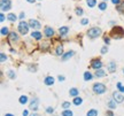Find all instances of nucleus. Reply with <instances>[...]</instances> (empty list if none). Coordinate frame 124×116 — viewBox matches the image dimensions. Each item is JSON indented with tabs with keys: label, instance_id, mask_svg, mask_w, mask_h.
<instances>
[{
	"label": "nucleus",
	"instance_id": "obj_1",
	"mask_svg": "<svg viewBox=\"0 0 124 116\" xmlns=\"http://www.w3.org/2000/svg\"><path fill=\"white\" fill-rule=\"evenodd\" d=\"M110 37L114 39H121L124 37V29L122 26L116 25L111 29L110 31Z\"/></svg>",
	"mask_w": 124,
	"mask_h": 116
},
{
	"label": "nucleus",
	"instance_id": "obj_2",
	"mask_svg": "<svg viewBox=\"0 0 124 116\" xmlns=\"http://www.w3.org/2000/svg\"><path fill=\"white\" fill-rule=\"evenodd\" d=\"M101 33H102V30H101L100 28L93 26V28H91V29L87 30V37L91 39H95V38H98V37H100Z\"/></svg>",
	"mask_w": 124,
	"mask_h": 116
},
{
	"label": "nucleus",
	"instance_id": "obj_3",
	"mask_svg": "<svg viewBox=\"0 0 124 116\" xmlns=\"http://www.w3.org/2000/svg\"><path fill=\"white\" fill-rule=\"evenodd\" d=\"M107 91L106 85L102 83H94L93 84V92L95 94H104V92Z\"/></svg>",
	"mask_w": 124,
	"mask_h": 116
},
{
	"label": "nucleus",
	"instance_id": "obj_4",
	"mask_svg": "<svg viewBox=\"0 0 124 116\" xmlns=\"http://www.w3.org/2000/svg\"><path fill=\"white\" fill-rule=\"evenodd\" d=\"M29 28H30V25H29V23H26V22H24L23 20L21 21L20 23H19V25H17V29H19V32H20L21 35H23V36H25V35H28V32H29Z\"/></svg>",
	"mask_w": 124,
	"mask_h": 116
},
{
	"label": "nucleus",
	"instance_id": "obj_5",
	"mask_svg": "<svg viewBox=\"0 0 124 116\" xmlns=\"http://www.w3.org/2000/svg\"><path fill=\"white\" fill-rule=\"evenodd\" d=\"M12 8V1L10 0H0V9L1 12H8Z\"/></svg>",
	"mask_w": 124,
	"mask_h": 116
},
{
	"label": "nucleus",
	"instance_id": "obj_6",
	"mask_svg": "<svg viewBox=\"0 0 124 116\" xmlns=\"http://www.w3.org/2000/svg\"><path fill=\"white\" fill-rule=\"evenodd\" d=\"M102 66H104V63L101 62V60H100V59H93V60H91V67L94 69V70L101 69V68H102Z\"/></svg>",
	"mask_w": 124,
	"mask_h": 116
},
{
	"label": "nucleus",
	"instance_id": "obj_7",
	"mask_svg": "<svg viewBox=\"0 0 124 116\" xmlns=\"http://www.w3.org/2000/svg\"><path fill=\"white\" fill-rule=\"evenodd\" d=\"M29 25H30V28H32L33 30H39L40 28H41V24H40V22L38 21V20H33L31 19L29 22Z\"/></svg>",
	"mask_w": 124,
	"mask_h": 116
},
{
	"label": "nucleus",
	"instance_id": "obj_8",
	"mask_svg": "<svg viewBox=\"0 0 124 116\" xmlns=\"http://www.w3.org/2000/svg\"><path fill=\"white\" fill-rule=\"evenodd\" d=\"M54 30H53L52 26L50 25H46L45 28H44V35H45L47 38H53L54 37Z\"/></svg>",
	"mask_w": 124,
	"mask_h": 116
},
{
	"label": "nucleus",
	"instance_id": "obj_9",
	"mask_svg": "<svg viewBox=\"0 0 124 116\" xmlns=\"http://www.w3.org/2000/svg\"><path fill=\"white\" fill-rule=\"evenodd\" d=\"M113 99L117 103H122L124 100V97H123V94H122V92H114L113 93Z\"/></svg>",
	"mask_w": 124,
	"mask_h": 116
},
{
	"label": "nucleus",
	"instance_id": "obj_10",
	"mask_svg": "<svg viewBox=\"0 0 124 116\" xmlns=\"http://www.w3.org/2000/svg\"><path fill=\"white\" fill-rule=\"evenodd\" d=\"M38 105H39V99L38 98H35V99H32L31 101H30V105H29V108L31 110H36L38 109Z\"/></svg>",
	"mask_w": 124,
	"mask_h": 116
},
{
	"label": "nucleus",
	"instance_id": "obj_11",
	"mask_svg": "<svg viewBox=\"0 0 124 116\" xmlns=\"http://www.w3.org/2000/svg\"><path fill=\"white\" fill-rule=\"evenodd\" d=\"M116 69H117V65H116V62H114V61H110V62L107 65V70L109 71L110 74L115 72Z\"/></svg>",
	"mask_w": 124,
	"mask_h": 116
},
{
	"label": "nucleus",
	"instance_id": "obj_12",
	"mask_svg": "<svg viewBox=\"0 0 124 116\" xmlns=\"http://www.w3.org/2000/svg\"><path fill=\"white\" fill-rule=\"evenodd\" d=\"M19 39H20V37H19V35L16 32H9V35H8V40H9V43L19 41Z\"/></svg>",
	"mask_w": 124,
	"mask_h": 116
},
{
	"label": "nucleus",
	"instance_id": "obj_13",
	"mask_svg": "<svg viewBox=\"0 0 124 116\" xmlns=\"http://www.w3.org/2000/svg\"><path fill=\"white\" fill-rule=\"evenodd\" d=\"M75 55V51H68L65 52V53H63V55H62V61H67V60H69L70 58H72Z\"/></svg>",
	"mask_w": 124,
	"mask_h": 116
},
{
	"label": "nucleus",
	"instance_id": "obj_14",
	"mask_svg": "<svg viewBox=\"0 0 124 116\" xmlns=\"http://www.w3.org/2000/svg\"><path fill=\"white\" fill-rule=\"evenodd\" d=\"M68 32H69V26H67V25L61 26V28L59 29V33H60V36H61V37L67 36V35H68Z\"/></svg>",
	"mask_w": 124,
	"mask_h": 116
},
{
	"label": "nucleus",
	"instance_id": "obj_15",
	"mask_svg": "<svg viewBox=\"0 0 124 116\" xmlns=\"http://www.w3.org/2000/svg\"><path fill=\"white\" fill-rule=\"evenodd\" d=\"M31 37L35 39H37V40H40V39L43 38V33L38 31V30H33L32 32H31Z\"/></svg>",
	"mask_w": 124,
	"mask_h": 116
},
{
	"label": "nucleus",
	"instance_id": "obj_16",
	"mask_svg": "<svg viewBox=\"0 0 124 116\" xmlns=\"http://www.w3.org/2000/svg\"><path fill=\"white\" fill-rule=\"evenodd\" d=\"M107 75V72L101 68V69H98V70H95V72H94V76L95 77H98V78H101V77H104Z\"/></svg>",
	"mask_w": 124,
	"mask_h": 116
},
{
	"label": "nucleus",
	"instance_id": "obj_17",
	"mask_svg": "<svg viewBox=\"0 0 124 116\" xmlns=\"http://www.w3.org/2000/svg\"><path fill=\"white\" fill-rule=\"evenodd\" d=\"M55 54L58 55V56H62L63 55V45H58L56 46V48H55Z\"/></svg>",
	"mask_w": 124,
	"mask_h": 116
},
{
	"label": "nucleus",
	"instance_id": "obj_18",
	"mask_svg": "<svg viewBox=\"0 0 124 116\" xmlns=\"http://www.w3.org/2000/svg\"><path fill=\"white\" fill-rule=\"evenodd\" d=\"M44 83H45V85H47V86H51V85L54 84V78H53L52 76H47V77H45V79H44Z\"/></svg>",
	"mask_w": 124,
	"mask_h": 116
},
{
	"label": "nucleus",
	"instance_id": "obj_19",
	"mask_svg": "<svg viewBox=\"0 0 124 116\" xmlns=\"http://www.w3.org/2000/svg\"><path fill=\"white\" fill-rule=\"evenodd\" d=\"M0 35H1L2 37H8V35H9V29H8L7 26H2L1 30H0Z\"/></svg>",
	"mask_w": 124,
	"mask_h": 116
},
{
	"label": "nucleus",
	"instance_id": "obj_20",
	"mask_svg": "<svg viewBox=\"0 0 124 116\" xmlns=\"http://www.w3.org/2000/svg\"><path fill=\"white\" fill-rule=\"evenodd\" d=\"M116 101L114 100V99H109L108 100V102H107V106H108V108H110V109H115L116 108Z\"/></svg>",
	"mask_w": 124,
	"mask_h": 116
},
{
	"label": "nucleus",
	"instance_id": "obj_21",
	"mask_svg": "<svg viewBox=\"0 0 124 116\" xmlns=\"http://www.w3.org/2000/svg\"><path fill=\"white\" fill-rule=\"evenodd\" d=\"M7 20L9 21V22H12V23H14L16 20H17V16L15 15V14H13V13H9L8 15H7Z\"/></svg>",
	"mask_w": 124,
	"mask_h": 116
},
{
	"label": "nucleus",
	"instance_id": "obj_22",
	"mask_svg": "<svg viewBox=\"0 0 124 116\" xmlns=\"http://www.w3.org/2000/svg\"><path fill=\"white\" fill-rule=\"evenodd\" d=\"M116 9H117L118 13L124 14V1H121V2L118 4L117 6H116Z\"/></svg>",
	"mask_w": 124,
	"mask_h": 116
},
{
	"label": "nucleus",
	"instance_id": "obj_23",
	"mask_svg": "<svg viewBox=\"0 0 124 116\" xmlns=\"http://www.w3.org/2000/svg\"><path fill=\"white\" fill-rule=\"evenodd\" d=\"M92 78H93V75H92L90 71H85L84 72V81L86 82H89V81H92Z\"/></svg>",
	"mask_w": 124,
	"mask_h": 116
},
{
	"label": "nucleus",
	"instance_id": "obj_24",
	"mask_svg": "<svg viewBox=\"0 0 124 116\" xmlns=\"http://www.w3.org/2000/svg\"><path fill=\"white\" fill-rule=\"evenodd\" d=\"M50 46H51V44H50L48 41H44V43H41V45H40V50H41V51H47V50L50 48Z\"/></svg>",
	"mask_w": 124,
	"mask_h": 116
},
{
	"label": "nucleus",
	"instance_id": "obj_25",
	"mask_svg": "<svg viewBox=\"0 0 124 116\" xmlns=\"http://www.w3.org/2000/svg\"><path fill=\"white\" fill-rule=\"evenodd\" d=\"M78 93H79V90H77L76 87H72V89H70V91H69L70 97H77Z\"/></svg>",
	"mask_w": 124,
	"mask_h": 116
},
{
	"label": "nucleus",
	"instance_id": "obj_26",
	"mask_svg": "<svg viewBox=\"0 0 124 116\" xmlns=\"http://www.w3.org/2000/svg\"><path fill=\"white\" fill-rule=\"evenodd\" d=\"M74 105H76V106H79V105H82L83 103V99L80 97H75L74 98V101H72Z\"/></svg>",
	"mask_w": 124,
	"mask_h": 116
},
{
	"label": "nucleus",
	"instance_id": "obj_27",
	"mask_svg": "<svg viewBox=\"0 0 124 116\" xmlns=\"http://www.w3.org/2000/svg\"><path fill=\"white\" fill-rule=\"evenodd\" d=\"M86 5L90 8H94L97 5V0H86Z\"/></svg>",
	"mask_w": 124,
	"mask_h": 116
},
{
	"label": "nucleus",
	"instance_id": "obj_28",
	"mask_svg": "<svg viewBox=\"0 0 124 116\" xmlns=\"http://www.w3.org/2000/svg\"><path fill=\"white\" fill-rule=\"evenodd\" d=\"M98 7H99V9H100V10H106V9H107V1H102V2H100V4H99L98 5Z\"/></svg>",
	"mask_w": 124,
	"mask_h": 116
},
{
	"label": "nucleus",
	"instance_id": "obj_29",
	"mask_svg": "<svg viewBox=\"0 0 124 116\" xmlns=\"http://www.w3.org/2000/svg\"><path fill=\"white\" fill-rule=\"evenodd\" d=\"M75 13L77 16H82L83 14H84V10H83V8H80V7H76L75 8Z\"/></svg>",
	"mask_w": 124,
	"mask_h": 116
},
{
	"label": "nucleus",
	"instance_id": "obj_30",
	"mask_svg": "<svg viewBox=\"0 0 124 116\" xmlns=\"http://www.w3.org/2000/svg\"><path fill=\"white\" fill-rule=\"evenodd\" d=\"M86 116H98V110L97 109H90L87 111Z\"/></svg>",
	"mask_w": 124,
	"mask_h": 116
},
{
	"label": "nucleus",
	"instance_id": "obj_31",
	"mask_svg": "<svg viewBox=\"0 0 124 116\" xmlns=\"http://www.w3.org/2000/svg\"><path fill=\"white\" fill-rule=\"evenodd\" d=\"M19 101H20L21 105H25V103L28 102V97H26V96H21Z\"/></svg>",
	"mask_w": 124,
	"mask_h": 116
},
{
	"label": "nucleus",
	"instance_id": "obj_32",
	"mask_svg": "<svg viewBox=\"0 0 124 116\" xmlns=\"http://www.w3.org/2000/svg\"><path fill=\"white\" fill-rule=\"evenodd\" d=\"M7 75H8V77L10 78V79H15L16 78V74L13 70H8L7 71Z\"/></svg>",
	"mask_w": 124,
	"mask_h": 116
},
{
	"label": "nucleus",
	"instance_id": "obj_33",
	"mask_svg": "<svg viewBox=\"0 0 124 116\" xmlns=\"http://www.w3.org/2000/svg\"><path fill=\"white\" fill-rule=\"evenodd\" d=\"M62 116H74V114L70 109H64L62 111Z\"/></svg>",
	"mask_w": 124,
	"mask_h": 116
},
{
	"label": "nucleus",
	"instance_id": "obj_34",
	"mask_svg": "<svg viewBox=\"0 0 124 116\" xmlns=\"http://www.w3.org/2000/svg\"><path fill=\"white\" fill-rule=\"evenodd\" d=\"M6 61H7L6 54H5V53H0V62H1V63H5Z\"/></svg>",
	"mask_w": 124,
	"mask_h": 116
},
{
	"label": "nucleus",
	"instance_id": "obj_35",
	"mask_svg": "<svg viewBox=\"0 0 124 116\" xmlns=\"http://www.w3.org/2000/svg\"><path fill=\"white\" fill-rule=\"evenodd\" d=\"M70 106H71V103L68 102V101H64V102L62 103V108H63V109H69Z\"/></svg>",
	"mask_w": 124,
	"mask_h": 116
},
{
	"label": "nucleus",
	"instance_id": "obj_36",
	"mask_svg": "<svg viewBox=\"0 0 124 116\" xmlns=\"http://www.w3.org/2000/svg\"><path fill=\"white\" fill-rule=\"evenodd\" d=\"M116 86H117V89L119 90V92H122V93H124V86H123V85H122L121 83H119V82H118V83L116 84Z\"/></svg>",
	"mask_w": 124,
	"mask_h": 116
},
{
	"label": "nucleus",
	"instance_id": "obj_37",
	"mask_svg": "<svg viewBox=\"0 0 124 116\" xmlns=\"http://www.w3.org/2000/svg\"><path fill=\"white\" fill-rule=\"evenodd\" d=\"M89 22H90L89 19H82V20H80V24H82V25H87V24H89Z\"/></svg>",
	"mask_w": 124,
	"mask_h": 116
},
{
	"label": "nucleus",
	"instance_id": "obj_38",
	"mask_svg": "<svg viewBox=\"0 0 124 116\" xmlns=\"http://www.w3.org/2000/svg\"><path fill=\"white\" fill-rule=\"evenodd\" d=\"M46 113H47V114H53V113H54V108L47 107V108H46Z\"/></svg>",
	"mask_w": 124,
	"mask_h": 116
},
{
	"label": "nucleus",
	"instance_id": "obj_39",
	"mask_svg": "<svg viewBox=\"0 0 124 116\" xmlns=\"http://www.w3.org/2000/svg\"><path fill=\"white\" fill-rule=\"evenodd\" d=\"M101 54H106V53H107V52H108V47H107V45L106 46H104V47H102V48H101Z\"/></svg>",
	"mask_w": 124,
	"mask_h": 116
},
{
	"label": "nucleus",
	"instance_id": "obj_40",
	"mask_svg": "<svg viewBox=\"0 0 124 116\" xmlns=\"http://www.w3.org/2000/svg\"><path fill=\"white\" fill-rule=\"evenodd\" d=\"M110 38H111V37H104V43H106L107 45H108V44L110 43Z\"/></svg>",
	"mask_w": 124,
	"mask_h": 116
},
{
	"label": "nucleus",
	"instance_id": "obj_41",
	"mask_svg": "<svg viewBox=\"0 0 124 116\" xmlns=\"http://www.w3.org/2000/svg\"><path fill=\"white\" fill-rule=\"evenodd\" d=\"M0 21L1 22L5 21V14H4V12H1V14H0Z\"/></svg>",
	"mask_w": 124,
	"mask_h": 116
},
{
	"label": "nucleus",
	"instance_id": "obj_42",
	"mask_svg": "<svg viewBox=\"0 0 124 116\" xmlns=\"http://www.w3.org/2000/svg\"><path fill=\"white\" fill-rule=\"evenodd\" d=\"M106 116H114V113L111 110H107L106 111Z\"/></svg>",
	"mask_w": 124,
	"mask_h": 116
},
{
	"label": "nucleus",
	"instance_id": "obj_43",
	"mask_svg": "<svg viewBox=\"0 0 124 116\" xmlns=\"http://www.w3.org/2000/svg\"><path fill=\"white\" fill-rule=\"evenodd\" d=\"M24 17H25V14H24L23 12H22V13H21L20 15H19V19H20V20H23Z\"/></svg>",
	"mask_w": 124,
	"mask_h": 116
},
{
	"label": "nucleus",
	"instance_id": "obj_44",
	"mask_svg": "<svg viewBox=\"0 0 124 116\" xmlns=\"http://www.w3.org/2000/svg\"><path fill=\"white\" fill-rule=\"evenodd\" d=\"M111 2H113V4H114V5H116V6H117L118 4H119V2H121V0H111Z\"/></svg>",
	"mask_w": 124,
	"mask_h": 116
},
{
	"label": "nucleus",
	"instance_id": "obj_45",
	"mask_svg": "<svg viewBox=\"0 0 124 116\" xmlns=\"http://www.w3.org/2000/svg\"><path fill=\"white\" fill-rule=\"evenodd\" d=\"M58 79H59L60 82H63V81L65 79V77H64V76H61V75H60L59 77H58Z\"/></svg>",
	"mask_w": 124,
	"mask_h": 116
},
{
	"label": "nucleus",
	"instance_id": "obj_46",
	"mask_svg": "<svg viewBox=\"0 0 124 116\" xmlns=\"http://www.w3.org/2000/svg\"><path fill=\"white\" fill-rule=\"evenodd\" d=\"M28 115H29L28 110H24V111H23V116H28Z\"/></svg>",
	"mask_w": 124,
	"mask_h": 116
},
{
	"label": "nucleus",
	"instance_id": "obj_47",
	"mask_svg": "<svg viewBox=\"0 0 124 116\" xmlns=\"http://www.w3.org/2000/svg\"><path fill=\"white\" fill-rule=\"evenodd\" d=\"M28 2H30V4H35L36 2V0H26Z\"/></svg>",
	"mask_w": 124,
	"mask_h": 116
},
{
	"label": "nucleus",
	"instance_id": "obj_48",
	"mask_svg": "<svg viewBox=\"0 0 124 116\" xmlns=\"http://www.w3.org/2000/svg\"><path fill=\"white\" fill-rule=\"evenodd\" d=\"M29 116H38V114L37 113H32V114H30Z\"/></svg>",
	"mask_w": 124,
	"mask_h": 116
},
{
	"label": "nucleus",
	"instance_id": "obj_49",
	"mask_svg": "<svg viewBox=\"0 0 124 116\" xmlns=\"http://www.w3.org/2000/svg\"><path fill=\"white\" fill-rule=\"evenodd\" d=\"M10 52H12L13 54H15V53H16V52H15V50H14V48H10Z\"/></svg>",
	"mask_w": 124,
	"mask_h": 116
},
{
	"label": "nucleus",
	"instance_id": "obj_50",
	"mask_svg": "<svg viewBox=\"0 0 124 116\" xmlns=\"http://www.w3.org/2000/svg\"><path fill=\"white\" fill-rule=\"evenodd\" d=\"M5 116H14V115H13V114H6Z\"/></svg>",
	"mask_w": 124,
	"mask_h": 116
},
{
	"label": "nucleus",
	"instance_id": "obj_51",
	"mask_svg": "<svg viewBox=\"0 0 124 116\" xmlns=\"http://www.w3.org/2000/svg\"><path fill=\"white\" fill-rule=\"evenodd\" d=\"M123 74H124V69H123Z\"/></svg>",
	"mask_w": 124,
	"mask_h": 116
},
{
	"label": "nucleus",
	"instance_id": "obj_52",
	"mask_svg": "<svg viewBox=\"0 0 124 116\" xmlns=\"http://www.w3.org/2000/svg\"><path fill=\"white\" fill-rule=\"evenodd\" d=\"M104 1H107V0H104Z\"/></svg>",
	"mask_w": 124,
	"mask_h": 116
}]
</instances>
